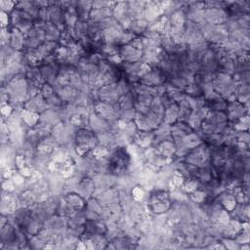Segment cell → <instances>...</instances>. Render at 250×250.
<instances>
[{"instance_id": "4", "label": "cell", "mask_w": 250, "mask_h": 250, "mask_svg": "<svg viewBox=\"0 0 250 250\" xmlns=\"http://www.w3.org/2000/svg\"><path fill=\"white\" fill-rule=\"evenodd\" d=\"M133 196L134 197H135L136 199H141L143 196H144V191H143V190L141 188L139 187H136L135 189L133 190Z\"/></svg>"}, {"instance_id": "1", "label": "cell", "mask_w": 250, "mask_h": 250, "mask_svg": "<svg viewBox=\"0 0 250 250\" xmlns=\"http://www.w3.org/2000/svg\"><path fill=\"white\" fill-rule=\"evenodd\" d=\"M196 187H197L196 182L193 181V180H188V181H186L184 186H183L184 190L188 191H194V190H196Z\"/></svg>"}, {"instance_id": "3", "label": "cell", "mask_w": 250, "mask_h": 250, "mask_svg": "<svg viewBox=\"0 0 250 250\" xmlns=\"http://www.w3.org/2000/svg\"><path fill=\"white\" fill-rule=\"evenodd\" d=\"M1 7H2L3 12L11 11L14 7V3L10 2V1H2L1 2Z\"/></svg>"}, {"instance_id": "2", "label": "cell", "mask_w": 250, "mask_h": 250, "mask_svg": "<svg viewBox=\"0 0 250 250\" xmlns=\"http://www.w3.org/2000/svg\"><path fill=\"white\" fill-rule=\"evenodd\" d=\"M191 199H193L194 201H196V202H201V201H203L204 199V194L201 193V191H194V194H191Z\"/></svg>"}, {"instance_id": "6", "label": "cell", "mask_w": 250, "mask_h": 250, "mask_svg": "<svg viewBox=\"0 0 250 250\" xmlns=\"http://www.w3.org/2000/svg\"><path fill=\"white\" fill-rule=\"evenodd\" d=\"M1 22H2L3 26L8 24V16L6 15L5 12H2L1 13Z\"/></svg>"}, {"instance_id": "5", "label": "cell", "mask_w": 250, "mask_h": 250, "mask_svg": "<svg viewBox=\"0 0 250 250\" xmlns=\"http://www.w3.org/2000/svg\"><path fill=\"white\" fill-rule=\"evenodd\" d=\"M11 112H12V108H11V106L8 105V104L2 106V114H4L5 116H9Z\"/></svg>"}]
</instances>
